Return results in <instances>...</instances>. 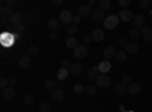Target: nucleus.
Masks as SVG:
<instances>
[{"instance_id": "obj_1", "label": "nucleus", "mask_w": 152, "mask_h": 112, "mask_svg": "<svg viewBox=\"0 0 152 112\" xmlns=\"http://www.w3.org/2000/svg\"><path fill=\"white\" fill-rule=\"evenodd\" d=\"M119 15H108L107 18H105V21H104V27L105 29H116L117 26H119Z\"/></svg>"}, {"instance_id": "obj_2", "label": "nucleus", "mask_w": 152, "mask_h": 112, "mask_svg": "<svg viewBox=\"0 0 152 112\" xmlns=\"http://www.w3.org/2000/svg\"><path fill=\"white\" fill-rule=\"evenodd\" d=\"M96 85L99 86V88H108V86L111 85V77L108 76V74H100L99 73V76L96 77Z\"/></svg>"}, {"instance_id": "obj_3", "label": "nucleus", "mask_w": 152, "mask_h": 112, "mask_svg": "<svg viewBox=\"0 0 152 112\" xmlns=\"http://www.w3.org/2000/svg\"><path fill=\"white\" fill-rule=\"evenodd\" d=\"M73 17H75V15L72 14L70 11L64 9V11H61V12H59V23L70 26V24H73Z\"/></svg>"}, {"instance_id": "obj_4", "label": "nucleus", "mask_w": 152, "mask_h": 112, "mask_svg": "<svg viewBox=\"0 0 152 112\" xmlns=\"http://www.w3.org/2000/svg\"><path fill=\"white\" fill-rule=\"evenodd\" d=\"M69 71H70L72 76L78 77V76H81V74L84 73V67H82L81 62H73V64L69 67Z\"/></svg>"}, {"instance_id": "obj_5", "label": "nucleus", "mask_w": 152, "mask_h": 112, "mask_svg": "<svg viewBox=\"0 0 152 112\" xmlns=\"http://www.w3.org/2000/svg\"><path fill=\"white\" fill-rule=\"evenodd\" d=\"M113 92H114V95H117V97H122V95H125L126 92H128V85H125V83L119 82L117 85H114V88H113Z\"/></svg>"}, {"instance_id": "obj_6", "label": "nucleus", "mask_w": 152, "mask_h": 112, "mask_svg": "<svg viewBox=\"0 0 152 112\" xmlns=\"http://www.w3.org/2000/svg\"><path fill=\"white\" fill-rule=\"evenodd\" d=\"M87 55H88V48H87L85 46H78V47L73 50V56H75L76 59H84Z\"/></svg>"}, {"instance_id": "obj_7", "label": "nucleus", "mask_w": 152, "mask_h": 112, "mask_svg": "<svg viewBox=\"0 0 152 112\" xmlns=\"http://www.w3.org/2000/svg\"><path fill=\"white\" fill-rule=\"evenodd\" d=\"M145 23H146V18H145L143 14H137V15H134V20H132V26H134V29H142V27L145 26Z\"/></svg>"}, {"instance_id": "obj_8", "label": "nucleus", "mask_w": 152, "mask_h": 112, "mask_svg": "<svg viewBox=\"0 0 152 112\" xmlns=\"http://www.w3.org/2000/svg\"><path fill=\"white\" fill-rule=\"evenodd\" d=\"M91 18L96 21V23H100V21H105V11H102V9H100V8H97V9H94L93 11V14H91Z\"/></svg>"}, {"instance_id": "obj_9", "label": "nucleus", "mask_w": 152, "mask_h": 112, "mask_svg": "<svg viewBox=\"0 0 152 112\" xmlns=\"http://www.w3.org/2000/svg\"><path fill=\"white\" fill-rule=\"evenodd\" d=\"M18 65H20L21 70H28V68L32 65V59H31V56H29V55H23V56L20 58V61H18Z\"/></svg>"}, {"instance_id": "obj_10", "label": "nucleus", "mask_w": 152, "mask_h": 112, "mask_svg": "<svg viewBox=\"0 0 152 112\" xmlns=\"http://www.w3.org/2000/svg\"><path fill=\"white\" fill-rule=\"evenodd\" d=\"M119 18L122 21H131V20H134V14L129 9H120L119 11Z\"/></svg>"}, {"instance_id": "obj_11", "label": "nucleus", "mask_w": 152, "mask_h": 112, "mask_svg": "<svg viewBox=\"0 0 152 112\" xmlns=\"http://www.w3.org/2000/svg\"><path fill=\"white\" fill-rule=\"evenodd\" d=\"M116 47L114 46H108V47H105L104 48V58H105V61H110L111 58H116Z\"/></svg>"}, {"instance_id": "obj_12", "label": "nucleus", "mask_w": 152, "mask_h": 112, "mask_svg": "<svg viewBox=\"0 0 152 112\" xmlns=\"http://www.w3.org/2000/svg\"><path fill=\"white\" fill-rule=\"evenodd\" d=\"M8 20H9L8 23L12 24V26H20V24H21V14H20V12H14L12 15L8 17Z\"/></svg>"}, {"instance_id": "obj_13", "label": "nucleus", "mask_w": 152, "mask_h": 112, "mask_svg": "<svg viewBox=\"0 0 152 112\" xmlns=\"http://www.w3.org/2000/svg\"><path fill=\"white\" fill-rule=\"evenodd\" d=\"M93 14V11H91V8L88 6L87 3L85 5H81L79 8H78V15H81L82 18L84 17H88V15H91Z\"/></svg>"}, {"instance_id": "obj_14", "label": "nucleus", "mask_w": 152, "mask_h": 112, "mask_svg": "<svg viewBox=\"0 0 152 112\" xmlns=\"http://www.w3.org/2000/svg\"><path fill=\"white\" fill-rule=\"evenodd\" d=\"M52 97H53V100H55V102L61 103V102H64V100H66V92L62 91L61 88H56V90L52 92Z\"/></svg>"}, {"instance_id": "obj_15", "label": "nucleus", "mask_w": 152, "mask_h": 112, "mask_svg": "<svg viewBox=\"0 0 152 112\" xmlns=\"http://www.w3.org/2000/svg\"><path fill=\"white\" fill-rule=\"evenodd\" d=\"M91 38H93V41H96V43L104 41V38H105V32H104L102 29H94V30L91 32Z\"/></svg>"}, {"instance_id": "obj_16", "label": "nucleus", "mask_w": 152, "mask_h": 112, "mask_svg": "<svg viewBox=\"0 0 152 112\" xmlns=\"http://www.w3.org/2000/svg\"><path fill=\"white\" fill-rule=\"evenodd\" d=\"M140 30H142V36L145 38V41L152 43V27L151 26H143Z\"/></svg>"}, {"instance_id": "obj_17", "label": "nucleus", "mask_w": 152, "mask_h": 112, "mask_svg": "<svg viewBox=\"0 0 152 112\" xmlns=\"http://www.w3.org/2000/svg\"><path fill=\"white\" fill-rule=\"evenodd\" d=\"M2 97L5 98V100H12V98L15 97V90L8 86L6 90H2Z\"/></svg>"}, {"instance_id": "obj_18", "label": "nucleus", "mask_w": 152, "mask_h": 112, "mask_svg": "<svg viewBox=\"0 0 152 112\" xmlns=\"http://www.w3.org/2000/svg\"><path fill=\"white\" fill-rule=\"evenodd\" d=\"M97 76H99V65H93L90 70L87 71V77L90 80H96Z\"/></svg>"}, {"instance_id": "obj_19", "label": "nucleus", "mask_w": 152, "mask_h": 112, "mask_svg": "<svg viewBox=\"0 0 152 112\" xmlns=\"http://www.w3.org/2000/svg\"><path fill=\"white\" fill-rule=\"evenodd\" d=\"M138 48H140V46H138L137 43H129L128 46H126V48H125V52L128 53V55H135L137 52H138Z\"/></svg>"}, {"instance_id": "obj_20", "label": "nucleus", "mask_w": 152, "mask_h": 112, "mask_svg": "<svg viewBox=\"0 0 152 112\" xmlns=\"http://www.w3.org/2000/svg\"><path fill=\"white\" fill-rule=\"evenodd\" d=\"M110 70H111V62L110 61H102L99 64V73L100 74H107Z\"/></svg>"}, {"instance_id": "obj_21", "label": "nucleus", "mask_w": 152, "mask_h": 112, "mask_svg": "<svg viewBox=\"0 0 152 112\" xmlns=\"http://www.w3.org/2000/svg\"><path fill=\"white\" fill-rule=\"evenodd\" d=\"M47 29H49V30H52V32H56V30L59 29V20H56V18H50V20L47 21Z\"/></svg>"}, {"instance_id": "obj_22", "label": "nucleus", "mask_w": 152, "mask_h": 112, "mask_svg": "<svg viewBox=\"0 0 152 112\" xmlns=\"http://www.w3.org/2000/svg\"><path fill=\"white\" fill-rule=\"evenodd\" d=\"M140 91H142L140 83H137V82H131V83L128 85V92H129V94H138Z\"/></svg>"}, {"instance_id": "obj_23", "label": "nucleus", "mask_w": 152, "mask_h": 112, "mask_svg": "<svg viewBox=\"0 0 152 112\" xmlns=\"http://www.w3.org/2000/svg\"><path fill=\"white\" fill-rule=\"evenodd\" d=\"M69 74H70L69 68L61 67V68L58 70V73H56V77H58V80H66V79L69 77Z\"/></svg>"}, {"instance_id": "obj_24", "label": "nucleus", "mask_w": 152, "mask_h": 112, "mask_svg": "<svg viewBox=\"0 0 152 112\" xmlns=\"http://www.w3.org/2000/svg\"><path fill=\"white\" fill-rule=\"evenodd\" d=\"M66 46H67V48H73V50H75V48L79 46V44H78V40H76V36H67Z\"/></svg>"}, {"instance_id": "obj_25", "label": "nucleus", "mask_w": 152, "mask_h": 112, "mask_svg": "<svg viewBox=\"0 0 152 112\" xmlns=\"http://www.w3.org/2000/svg\"><path fill=\"white\" fill-rule=\"evenodd\" d=\"M44 90L46 91H55L56 90V80H53V79H49V80H46L44 82Z\"/></svg>"}, {"instance_id": "obj_26", "label": "nucleus", "mask_w": 152, "mask_h": 112, "mask_svg": "<svg viewBox=\"0 0 152 112\" xmlns=\"http://www.w3.org/2000/svg\"><path fill=\"white\" fill-rule=\"evenodd\" d=\"M129 36H131V40L135 43V41L142 36V30H140V29H134V27H132V29L129 30Z\"/></svg>"}, {"instance_id": "obj_27", "label": "nucleus", "mask_w": 152, "mask_h": 112, "mask_svg": "<svg viewBox=\"0 0 152 112\" xmlns=\"http://www.w3.org/2000/svg\"><path fill=\"white\" fill-rule=\"evenodd\" d=\"M0 14H2V15H5V17H6V15L9 17V15H12V14H14V11H12V8H11V6H8V5H3L2 8H0Z\"/></svg>"}, {"instance_id": "obj_28", "label": "nucleus", "mask_w": 152, "mask_h": 112, "mask_svg": "<svg viewBox=\"0 0 152 112\" xmlns=\"http://www.w3.org/2000/svg\"><path fill=\"white\" fill-rule=\"evenodd\" d=\"M34 102H35V95L34 94H28V95H24V98H23V105L24 106H31V105H34Z\"/></svg>"}, {"instance_id": "obj_29", "label": "nucleus", "mask_w": 152, "mask_h": 112, "mask_svg": "<svg viewBox=\"0 0 152 112\" xmlns=\"http://www.w3.org/2000/svg\"><path fill=\"white\" fill-rule=\"evenodd\" d=\"M85 94H87V95H96V94H97V86H96V85H88V86H85Z\"/></svg>"}, {"instance_id": "obj_30", "label": "nucleus", "mask_w": 152, "mask_h": 112, "mask_svg": "<svg viewBox=\"0 0 152 112\" xmlns=\"http://www.w3.org/2000/svg\"><path fill=\"white\" fill-rule=\"evenodd\" d=\"M126 58H128V53H126L125 50H119V52L116 53V59H117L119 62H125Z\"/></svg>"}, {"instance_id": "obj_31", "label": "nucleus", "mask_w": 152, "mask_h": 112, "mask_svg": "<svg viewBox=\"0 0 152 112\" xmlns=\"http://www.w3.org/2000/svg\"><path fill=\"white\" fill-rule=\"evenodd\" d=\"M78 26L76 24H70V26H67V33H69V36H75L76 33H78Z\"/></svg>"}, {"instance_id": "obj_32", "label": "nucleus", "mask_w": 152, "mask_h": 112, "mask_svg": "<svg viewBox=\"0 0 152 112\" xmlns=\"http://www.w3.org/2000/svg\"><path fill=\"white\" fill-rule=\"evenodd\" d=\"M50 109H52V106L46 102V103H41V105H40V108H38V112H52Z\"/></svg>"}, {"instance_id": "obj_33", "label": "nucleus", "mask_w": 152, "mask_h": 112, "mask_svg": "<svg viewBox=\"0 0 152 112\" xmlns=\"http://www.w3.org/2000/svg\"><path fill=\"white\" fill-rule=\"evenodd\" d=\"M110 6H111L110 0H100V2H99V8L102 9V11H107V9H110Z\"/></svg>"}, {"instance_id": "obj_34", "label": "nucleus", "mask_w": 152, "mask_h": 112, "mask_svg": "<svg viewBox=\"0 0 152 112\" xmlns=\"http://www.w3.org/2000/svg\"><path fill=\"white\" fill-rule=\"evenodd\" d=\"M73 90H75L76 94H82V92H85V86H84L82 83H76Z\"/></svg>"}, {"instance_id": "obj_35", "label": "nucleus", "mask_w": 152, "mask_h": 112, "mask_svg": "<svg viewBox=\"0 0 152 112\" xmlns=\"http://www.w3.org/2000/svg\"><path fill=\"white\" fill-rule=\"evenodd\" d=\"M28 55L32 58V56H37L38 55V47H35V46H31L29 48H28Z\"/></svg>"}, {"instance_id": "obj_36", "label": "nucleus", "mask_w": 152, "mask_h": 112, "mask_svg": "<svg viewBox=\"0 0 152 112\" xmlns=\"http://www.w3.org/2000/svg\"><path fill=\"white\" fill-rule=\"evenodd\" d=\"M117 43H119V46H120L122 48H126V46L129 44L128 41H126V38H125V36H119V40H117Z\"/></svg>"}, {"instance_id": "obj_37", "label": "nucleus", "mask_w": 152, "mask_h": 112, "mask_svg": "<svg viewBox=\"0 0 152 112\" xmlns=\"http://www.w3.org/2000/svg\"><path fill=\"white\" fill-rule=\"evenodd\" d=\"M8 86H9V80H8L6 77H2V79H0V88H2V90H6Z\"/></svg>"}, {"instance_id": "obj_38", "label": "nucleus", "mask_w": 152, "mask_h": 112, "mask_svg": "<svg viewBox=\"0 0 152 112\" xmlns=\"http://www.w3.org/2000/svg\"><path fill=\"white\" fill-rule=\"evenodd\" d=\"M122 83H125V85H129L131 83V77L128 76V74H125V76L122 77Z\"/></svg>"}, {"instance_id": "obj_39", "label": "nucleus", "mask_w": 152, "mask_h": 112, "mask_svg": "<svg viewBox=\"0 0 152 112\" xmlns=\"http://www.w3.org/2000/svg\"><path fill=\"white\" fill-rule=\"evenodd\" d=\"M119 5L122 6V9H126V6L129 5V0H119Z\"/></svg>"}, {"instance_id": "obj_40", "label": "nucleus", "mask_w": 152, "mask_h": 112, "mask_svg": "<svg viewBox=\"0 0 152 112\" xmlns=\"http://www.w3.org/2000/svg\"><path fill=\"white\" fill-rule=\"evenodd\" d=\"M18 83V80H17V77H11L9 79V86H11V88H14V86Z\"/></svg>"}, {"instance_id": "obj_41", "label": "nucleus", "mask_w": 152, "mask_h": 112, "mask_svg": "<svg viewBox=\"0 0 152 112\" xmlns=\"http://www.w3.org/2000/svg\"><path fill=\"white\" fill-rule=\"evenodd\" d=\"M138 6L140 8H148L149 6V0H140V2H138Z\"/></svg>"}, {"instance_id": "obj_42", "label": "nucleus", "mask_w": 152, "mask_h": 112, "mask_svg": "<svg viewBox=\"0 0 152 112\" xmlns=\"http://www.w3.org/2000/svg\"><path fill=\"white\" fill-rule=\"evenodd\" d=\"M72 64H70V62H69V59H62L61 61V67H64V68H69Z\"/></svg>"}, {"instance_id": "obj_43", "label": "nucleus", "mask_w": 152, "mask_h": 112, "mask_svg": "<svg viewBox=\"0 0 152 112\" xmlns=\"http://www.w3.org/2000/svg\"><path fill=\"white\" fill-rule=\"evenodd\" d=\"M82 40H84V43H85V44H88V43H91V41H93V38H91V35H85V36H84Z\"/></svg>"}, {"instance_id": "obj_44", "label": "nucleus", "mask_w": 152, "mask_h": 112, "mask_svg": "<svg viewBox=\"0 0 152 112\" xmlns=\"http://www.w3.org/2000/svg\"><path fill=\"white\" fill-rule=\"evenodd\" d=\"M81 18H82L81 15H75L73 17V24H79L81 23Z\"/></svg>"}, {"instance_id": "obj_45", "label": "nucleus", "mask_w": 152, "mask_h": 112, "mask_svg": "<svg viewBox=\"0 0 152 112\" xmlns=\"http://www.w3.org/2000/svg\"><path fill=\"white\" fill-rule=\"evenodd\" d=\"M17 3V0H6V5L8 6H12V5H15Z\"/></svg>"}, {"instance_id": "obj_46", "label": "nucleus", "mask_w": 152, "mask_h": 112, "mask_svg": "<svg viewBox=\"0 0 152 112\" xmlns=\"http://www.w3.org/2000/svg\"><path fill=\"white\" fill-rule=\"evenodd\" d=\"M49 36H50V40H52V41H55V40H56V38H58V35H56V33H55V32H52V33H50V35H49Z\"/></svg>"}, {"instance_id": "obj_47", "label": "nucleus", "mask_w": 152, "mask_h": 112, "mask_svg": "<svg viewBox=\"0 0 152 112\" xmlns=\"http://www.w3.org/2000/svg\"><path fill=\"white\" fill-rule=\"evenodd\" d=\"M52 3H53V5H58V6H59V5L62 3V0H53V2H52Z\"/></svg>"}, {"instance_id": "obj_48", "label": "nucleus", "mask_w": 152, "mask_h": 112, "mask_svg": "<svg viewBox=\"0 0 152 112\" xmlns=\"http://www.w3.org/2000/svg\"><path fill=\"white\" fill-rule=\"evenodd\" d=\"M0 21H2V23H6V21H9V20H8V18H6L5 15H2V18H0Z\"/></svg>"}, {"instance_id": "obj_49", "label": "nucleus", "mask_w": 152, "mask_h": 112, "mask_svg": "<svg viewBox=\"0 0 152 112\" xmlns=\"http://www.w3.org/2000/svg\"><path fill=\"white\" fill-rule=\"evenodd\" d=\"M87 5H88V6H90V8H91V6H93V5H94V0H90V2H88V3H87Z\"/></svg>"}, {"instance_id": "obj_50", "label": "nucleus", "mask_w": 152, "mask_h": 112, "mask_svg": "<svg viewBox=\"0 0 152 112\" xmlns=\"http://www.w3.org/2000/svg\"><path fill=\"white\" fill-rule=\"evenodd\" d=\"M149 14H151V17H152V9H151V11H149Z\"/></svg>"}]
</instances>
